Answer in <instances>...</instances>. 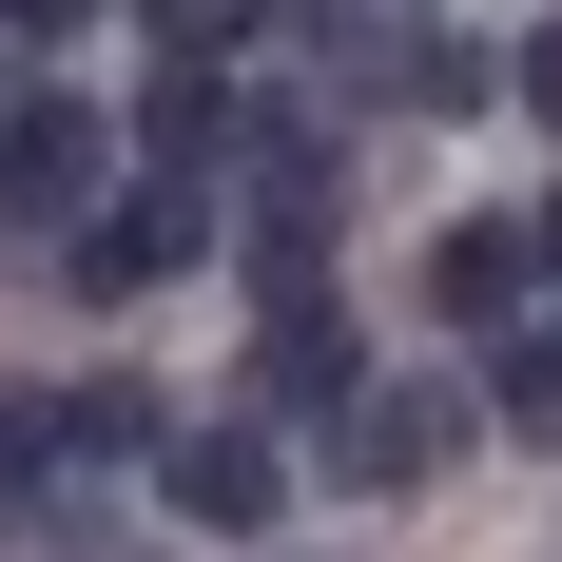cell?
<instances>
[{"label":"cell","instance_id":"1","mask_svg":"<svg viewBox=\"0 0 562 562\" xmlns=\"http://www.w3.org/2000/svg\"><path fill=\"white\" fill-rule=\"evenodd\" d=\"M98 156H116V136H98L78 98H20V116H0V214H20V233H58L78 194H98Z\"/></svg>","mask_w":562,"mask_h":562},{"label":"cell","instance_id":"2","mask_svg":"<svg viewBox=\"0 0 562 562\" xmlns=\"http://www.w3.org/2000/svg\"><path fill=\"white\" fill-rule=\"evenodd\" d=\"M194 252H214L194 175H175V194H116V214H78V291H175Z\"/></svg>","mask_w":562,"mask_h":562},{"label":"cell","instance_id":"3","mask_svg":"<svg viewBox=\"0 0 562 562\" xmlns=\"http://www.w3.org/2000/svg\"><path fill=\"white\" fill-rule=\"evenodd\" d=\"M156 505L194 524V543H252V524H272V427H194V447L156 465Z\"/></svg>","mask_w":562,"mask_h":562},{"label":"cell","instance_id":"4","mask_svg":"<svg viewBox=\"0 0 562 562\" xmlns=\"http://www.w3.org/2000/svg\"><path fill=\"white\" fill-rule=\"evenodd\" d=\"M524 291H543V252H524V214H465L447 252H427V311H447V330H524Z\"/></svg>","mask_w":562,"mask_h":562},{"label":"cell","instance_id":"5","mask_svg":"<svg viewBox=\"0 0 562 562\" xmlns=\"http://www.w3.org/2000/svg\"><path fill=\"white\" fill-rule=\"evenodd\" d=\"M447 447H465V389H389V407H349V485H427Z\"/></svg>","mask_w":562,"mask_h":562},{"label":"cell","instance_id":"6","mask_svg":"<svg viewBox=\"0 0 562 562\" xmlns=\"http://www.w3.org/2000/svg\"><path fill=\"white\" fill-rule=\"evenodd\" d=\"M252 389H272V407H330V389H349V330L311 311V291H291L272 330H252Z\"/></svg>","mask_w":562,"mask_h":562},{"label":"cell","instance_id":"7","mask_svg":"<svg viewBox=\"0 0 562 562\" xmlns=\"http://www.w3.org/2000/svg\"><path fill=\"white\" fill-rule=\"evenodd\" d=\"M136 136H156V156H175V175L214 156V136H233V98H214V58H175L156 98H136Z\"/></svg>","mask_w":562,"mask_h":562},{"label":"cell","instance_id":"8","mask_svg":"<svg viewBox=\"0 0 562 562\" xmlns=\"http://www.w3.org/2000/svg\"><path fill=\"white\" fill-rule=\"evenodd\" d=\"M136 20H156L175 58H233V40H252V20H272V0H136Z\"/></svg>","mask_w":562,"mask_h":562},{"label":"cell","instance_id":"9","mask_svg":"<svg viewBox=\"0 0 562 562\" xmlns=\"http://www.w3.org/2000/svg\"><path fill=\"white\" fill-rule=\"evenodd\" d=\"M524 116H543V136H562V20H543V40H524Z\"/></svg>","mask_w":562,"mask_h":562},{"label":"cell","instance_id":"10","mask_svg":"<svg viewBox=\"0 0 562 562\" xmlns=\"http://www.w3.org/2000/svg\"><path fill=\"white\" fill-rule=\"evenodd\" d=\"M0 20H20V40H58V20H78V0H0Z\"/></svg>","mask_w":562,"mask_h":562},{"label":"cell","instance_id":"11","mask_svg":"<svg viewBox=\"0 0 562 562\" xmlns=\"http://www.w3.org/2000/svg\"><path fill=\"white\" fill-rule=\"evenodd\" d=\"M524 252H543V272H562V194H543V214H524Z\"/></svg>","mask_w":562,"mask_h":562},{"label":"cell","instance_id":"12","mask_svg":"<svg viewBox=\"0 0 562 562\" xmlns=\"http://www.w3.org/2000/svg\"><path fill=\"white\" fill-rule=\"evenodd\" d=\"M0 116H20V98H0Z\"/></svg>","mask_w":562,"mask_h":562}]
</instances>
